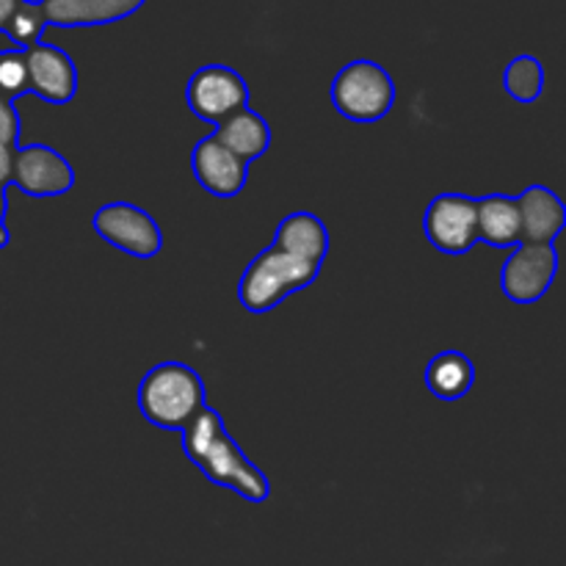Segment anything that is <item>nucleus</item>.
<instances>
[{"instance_id":"obj_9","label":"nucleus","mask_w":566,"mask_h":566,"mask_svg":"<svg viewBox=\"0 0 566 566\" xmlns=\"http://www.w3.org/2000/svg\"><path fill=\"white\" fill-rule=\"evenodd\" d=\"M11 186L33 199L61 197L75 186V169L59 149L48 147V144H28V147L14 149Z\"/></svg>"},{"instance_id":"obj_19","label":"nucleus","mask_w":566,"mask_h":566,"mask_svg":"<svg viewBox=\"0 0 566 566\" xmlns=\"http://www.w3.org/2000/svg\"><path fill=\"white\" fill-rule=\"evenodd\" d=\"M22 94H31V86H28L25 50H0V97L14 103Z\"/></svg>"},{"instance_id":"obj_4","label":"nucleus","mask_w":566,"mask_h":566,"mask_svg":"<svg viewBox=\"0 0 566 566\" xmlns=\"http://www.w3.org/2000/svg\"><path fill=\"white\" fill-rule=\"evenodd\" d=\"M332 105L346 119L370 125L385 119L396 105V83L390 72L368 59L352 61L332 81Z\"/></svg>"},{"instance_id":"obj_18","label":"nucleus","mask_w":566,"mask_h":566,"mask_svg":"<svg viewBox=\"0 0 566 566\" xmlns=\"http://www.w3.org/2000/svg\"><path fill=\"white\" fill-rule=\"evenodd\" d=\"M503 88L517 103H536L542 97V88H545V66H542V61L536 55H517V59L509 61L506 72H503Z\"/></svg>"},{"instance_id":"obj_14","label":"nucleus","mask_w":566,"mask_h":566,"mask_svg":"<svg viewBox=\"0 0 566 566\" xmlns=\"http://www.w3.org/2000/svg\"><path fill=\"white\" fill-rule=\"evenodd\" d=\"M271 247L285 254H293V258L324 265L326 252H329V230H326L324 221L315 213L296 210V213L282 219V224L276 227Z\"/></svg>"},{"instance_id":"obj_8","label":"nucleus","mask_w":566,"mask_h":566,"mask_svg":"<svg viewBox=\"0 0 566 566\" xmlns=\"http://www.w3.org/2000/svg\"><path fill=\"white\" fill-rule=\"evenodd\" d=\"M426 238L446 254H468L479 243L475 199L468 193H440L429 202L423 216Z\"/></svg>"},{"instance_id":"obj_6","label":"nucleus","mask_w":566,"mask_h":566,"mask_svg":"<svg viewBox=\"0 0 566 566\" xmlns=\"http://www.w3.org/2000/svg\"><path fill=\"white\" fill-rule=\"evenodd\" d=\"M186 103L202 122L221 125L249 108V86L241 72L224 64L199 66L186 86Z\"/></svg>"},{"instance_id":"obj_23","label":"nucleus","mask_w":566,"mask_h":566,"mask_svg":"<svg viewBox=\"0 0 566 566\" xmlns=\"http://www.w3.org/2000/svg\"><path fill=\"white\" fill-rule=\"evenodd\" d=\"M17 3H20V0H0V33H6V28H9L11 17H14L17 11Z\"/></svg>"},{"instance_id":"obj_7","label":"nucleus","mask_w":566,"mask_h":566,"mask_svg":"<svg viewBox=\"0 0 566 566\" xmlns=\"http://www.w3.org/2000/svg\"><path fill=\"white\" fill-rule=\"evenodd\" d=\"M558 252L553 243H517L501 271V287L509 302L534 304L553 287Z\"/></svg>"},{"instance_id":"obj_3","label":"nucleus","mask_w":566,"mask_h":566,"mask_svg":"<svg viewBox=\"0 0 566 566\" xmlns=\"http://www.w3.org/2000/svg\"><path fill=\"white\" fill-rule=\"evenodd\" d=\"M318 274V263H310V260L293 258V254L269 247L243 271L241 285H238V298H241V304L249 313H271L287 296L313 285Z\"/></svg>"},{"instance_id":"obj_15","label":"nucleus","mask_w":566,"mask_h":566,"mask_svg":"<svg viewBox=\"0 0 566 566\" xmlns=\"http://www.w3.org/2000/svg\"><path fill=\"white\" fill-rule=\"evenodd\" d=\"M219 130L213 133L216 142L224 144L235 158H241L243 164H252V160L263 158L271 147V127L258 111L243 108L235 116L224 119L221 125H216Z\"/></svg>"},{"instance_id":"obj_11","label":"nucleus","mask_w":566,"mask_h":566,"mask_svg":"<svg viewBox=\"0 0 566 566\" xmlns=\"http://www.w3.org/2000/svg\"><path fill=\"white\" fill-rule=\"evenodd\" d=\"M191 166L199 186L219 199L238 197L243 191V186H247L249 166L241 158H235L224 144L216 142V136L202 138L193 147Z\"/></svg>"},{"instance_id":"obj_16","label":"nucleus","mask_w":566,"mask_h":566,"mask_svg":"<svg viewBox=\"0 0 566 566\" xmlns=\"http://www.w3.org/2000/svg\"><path fill=\"white\" fill-rule=\"evenodd\" d=\"M475 227H479V241L490 243V247H517V199L506 197V193H492V197L475 199Z\"/></svg>"},{"instance_id":"obj_17","label":"nucleus","mask_w":566,"mask_h":566,"mask_svg":"<svg viewBox=\"0 0 566 566\" xmlns=\"http://www.w3.org/2000/svg\"><path fill=\"white\" fill-rule=\"evenodd\" d=\"M475 385V365L462 352H442L426 365V387L440 401H462Z\"/></svg>"},{"instance_id":"obj_13","label":"nucleus","mask_w":566,"mask_h":566,"mask_svg":"<svg viewBox=\"0 0 566 566\" xmlns=\"http://www.w3.org/2000/svg\"><path fill=\"white\" fill-rule=\"evenodd\" d=\"M517 199L520 243H553L566 224V208L553 188L528 186Z\"/></svg>"},{"instance_id":"obj_21","label":"nucleus","mask_w":566,"mask_h":566,"mask_svg":"<svg viewBox=\"0 0 566 566\" xmlns=\"http://www.w3.org/2000/svg\"><path fill=\"white\" fill-rule=\"evenodd\" d=\"M14 149L9 144H0V188L11 182V164H14Z\"/></svg>"},{"instance_id":"obj_22","label":"nucleus","mask_w":566,"mask_h":566,"mask_svg":"<svg viewBox=\"0 0 566 566\" xmlns=\"http://www.w3.org/2000/svg\"><path fill=\"white\" fill-rule=\"evenodd\" d=\"M6 210H9V202H6V191L0 188V249L9 247V241H11L9 227H6Z\"/></svg>"},{"instance_id":"obj_2","label":"nucleus","mask_w":566,"mask_h":566,"mask_svg":"<svg viewBox=\"0 0 566 566\" xmlns=\"http://www.w3.org/2000/svg\"><path fill=\"white\" fill-rule=\"evenodd\" d=\"M138 409L147 423L166 431H182L205 403L202 376L186 363H160L138 385Z\"/></svg>"},{"instance_id":"obj_5","label":"nucleus","mask_w":566,"mask_h":566,"mask_svg":"<svg viewBox=\"0 0 566 566\" xmlns=\"http://www.w3.org/2000/svg\"><path fill=\"white\" fill-rule=\"evenodd\" d=\"M92 227L105 243L130 258L149 260L164 249V232L144 208L130 202H108L94 210Z\"/></svg>"},{"instance_id":"obj_1","label":"nucleus","mask_w":566,"mask_h":566,"mask_svg":"<svg viewBox=\"0 0 566 566\" xmlns=\"http://www.w3.org/2000/svg\"><path fill=\"white\" fill-rule=\"evenodd\" d=\"M182 451L191 459L193 468L213 481L216 486L235 492L249 503H265L271 495V484L263 470L249 462L235 440L227 431L224 420L213 407H205L191 423L182 429Z\"/></svg>"},{"instance_id":"obj_12","label":"nucleus","mask_w":566,"mask_h":566,"mask_svg":"<svg viewBox=\"0 0 566 566\" xmlns=\"http://www.w3.org/2000/svg\"><path fill=\"white\" fill-rule=\"evenodd\" d=\"M147 0H39L36 11L44 28H94L127 20Z\"/></svg>"},{"instance_id":"obj_10","label":"nucleus","mask_w":566,"mask_h":566,"mask_svg":"<svg viewBox=\"0 0 566 566\" xmlns=\"http://www.w3.org/2000/svg\"><path fill=\"white\" fill-rule=\"evenodd\" d=\"M25 64L31 94L50 105L72 103L77 92V70L75 61L64 50L48 42H36L25 50Z\"/></svg>"},{"instance_id":"obj_20","label":"nucleus","mask_w":566,"mask_h":566,"mask_svg":"<svg viewBox=\"0 0 566 566\" xmlns=\"http://www.w3.org/2000/svg\"><path fill=\"white\" fill-rule=\"evenodd\" d=\"M20 142V114H17L14 103L0 97V144L17 147Z\"/></svg>"}]
</instances>
